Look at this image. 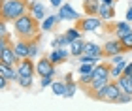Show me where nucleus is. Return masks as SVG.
Returning <instances> with one entry per match:
<instances>
[{"label": "nucleus", "instance_id": "1", "mask_svg": "<svg viewBox=\"0 0 132 111\" xmlns=\"http://www.w3.org/2000/svg\"><path fill=\"white\" fill-rule=\"evenodd\" d=\"M40 30H42L40 21L34 19L28 11L25 15H21L19 19L13 21V32H15V36L21 38V40H34V38H38Z\"/></svg>", "mask_w": 132, "mask_h": 111}, {"label": "nucleus", "instance_id": "2", "mask_svg": "<svg viewBox=\"0 0 132 111\" xmlns=\"http://www.w3.org/2000/svg\"><path fill=\"white\" fill-rule=\"evenodd\" d=\"M28 0H0V19L15 21L28 11Z\"/></svg>", "mask_w": 132, "mask_h": 111}, {"label": "nucleus", "instance_id": "3", "mask_svg": "<svg viewBox=\"0 0 132 111\" xmlns=\"http://www.w3.org/2000/svg\"><path fill=\"white\" fill-rule=\"evenodd\" d=\"M76 26L83 32H94L102 26V19L98 15H87V17H83V19H77Z\"/></svg>", "mask_w": 132, "mask_h": 111}, {"label": "nucleus", "instance_id": "4", "mask_svg": "<svg viewBox=\"0 0 132 111\" xmlns=\"http://www.w3.org/2000/svg\"><path fill=\"white\" fill-rule=\"evenodd\" d=\"M19 60H21V58H19V55L15 53L13 43L0 45V62H6V64H10V66H17Z\"/></svg>", "mask_w": 132, "mask_h": 111}, {"label": "nucleus", "instance_id": "5", "mask_svg": "<svg viewBox=\"0 0 132 111\" xmlns=\"http://www.w3.org/2000/svg\"><path fill=\"white\" fill-rule=\"evenodd\" d=\"M102 53H104L106 58H111V57H115V55H123V53H127L123 47V43H121V40L115 38V40H108V42L102 45Z\"/></svg>", "mask_w": 132, "mask_h": 111}, {"label": "nucleus", "instance_id": "6", "mask_svg": "<svg viewBox=\"0 0 132 111\" xmlns=\"http://www.w3.org/2000/svg\"><path fill=\"white\" fill-rule=\"evenodd\" d=\"M36 73H38L40 77H45V75H55V73H57L55 64L51 62L49 57H44V58H40V60L36 62Z\"/></svg>", "mask_w": 132, "mask_h": 111}, {"label": "nucleus", "instance_id": "7", "mask_svg": "<svg viewBox=\"0 0 132 111\" xmlns=\"http://www.w3.org/2000/svg\"><path fill=\"white\" fill-rule=\"evenodd\" d=\"M121 92H123V90H121V87H119L117 79H111L110 83L106 85V96H104V102H111V104H115Z\"/></svg>", "mask_w": 132, "mask_h": 111}, {"label": "nucleus", "instance_id": "8", "mask_svg": "<svg viewBox=\"0 0 132 111\" xmlns=\"http://www.w3.org/2000/svg\"><path fill=\"white\" fill-rule=\"evenodd\" d=\"M28 13H30L34 19H38L40 23L47 17V11H45V8H44V4L40 2V0H32L30 4H28Z\"/></svg>", "mask_w": 132, "mask_h": 111}, {"label": "nucleus", "instance_id": "9", "mask_svg": "<svg viewBox=\"0 0 132 111\" xmlns=\"http://www.w3.org/2000/svg\"><path fill=\"white\" fill-rule=\"evenodd\" d=\"M59 23L61 21H77L79 19V15L76 13V10L72 8L70 4H62L61 8H59Z\"/></svg>", "mask_w": 132, "mask_h": 111}, {"label": "nucleus", "instance_id": "10", "mask_svg": "<svg viewBox=\"0 0 132 111\" xmlns=\"http://www.w3.org/2000/svg\"><path fill=\"white\" fill-rule=\"evenodd\" d=\"M17 70H19V75H34L36 73V64L32 62L30 57H27V58H21L19 60Z\"/></svg>", "mask_w": 132, "mask_h": 111}, {"label": "nucleus", "instance_id": "11", "mask_svg": "<svg viewBox=\"0 0 132 111\" xmlns=\"http://www.w3.org/2000/svg\"><path fill=\"white\" fill-rule=\"evenodd\" d=\"M0 75L8 77L11 83H13V81L19 79V70H17V66H10V64H6V62H0Z\"/></svg>", "mask_w": 132, "mask_h": 111}, {"label": "nucleus", "instance_id": "12", "mask_svg": "<svg viewBox=\"0 0 132 111\" xmlns=\"http://www.w3.org/2000/svg\"><path fill=\"white\" fill-rule=\"evenodd\" d=\"M70 55H72V53H70V51H66L64 47H57V49H53V53L49 55V58H51V62L57 66V64H62V62H66Z\"/></svg>", "mask_w": 132, "mask_h": 111}, {"label": "nucleus", "instance_id": "13", "mask_svg": "<svg viewBox=\"0 0 132 111\" xmlns=\"http://www.w3.org/2000/svg\"><path fill=\"white\" fill-rule=\"evenodd\" d=\"M28 47H30V43H28V40H17V42L13 43V49L15 53L19 55V58H27L28 57Z\"/></svg>", "mask_w": 132, "mask_h": 111}, {"label": "nucleus", "instance_id": "14", "mask_svg": "<svg viewBox=\"0 0 132 111\" xmlns=\"http://www.w3.org/2000/svg\"><path fill=\"white\" fill-rule=\"evenodd\" d=\"M85 40L83 38H77V40H74V42L70 43V53H72V57L74 58H77L79 55H83V51H85Z\"/></svg>", "mask_w": 132, "mask_h": 111}, {"label": "nucleus", "instance_id": "15", "mask_svg": "<svg viewBox=\"0 0 132 111\" xmlns=\"http://www.w3.org/2000/svg\"><path fill=\"white\" fill-rule=\"evenodd\" d=\"M83 10L87 15H98L100 0H83Z\"/></svg>", "mask_w": 132, "mask_h": 111}, {"label": "nucleus", "instance_id": "16", "mask_svg": "<svg viewBox=\"0 0 132 111\" xmlns=\"http://www.w3.org/2000/svg\"><path fill=\"white\" fill-rule=\"evenodd\" d=\"M113 15H115V10L113 6H106V4H100V10H98V17L102 21H111Z\"/></svg>", "mask_w": 132, "mask_h": 111}, {"label": "nucleus", "instance_id": "17", "mask_svg": "<svg viewBox=\"0 0 132 111\" xmlns=\"http://www.w3.org/2000/svg\"><path fill=\"white\" fill-rule=\"evenodd\" d=\"M113 32H115V38H123V36H127V34L132 32V28L128 25V21H123V23H117L113 26Z\"/></svg>", "mask_w": 132, "mask_h": 111}, {"label": "nucleus", "instance_id": "18", "mask_svg": "<svg viewBox=\"0 0 132 111\" xmlns=\"http://www.w3.org/2000/svg\"><path fill=\"white\" fill-rule=\"evenodd\" d=\"M55 25H59V17L57 15H47L44 21H42V30H45V32H49L55 28Z\"/></svg>", "mask_w": 132, "mask_h": 111}, {"label": "nucleus", "instance_id": "19", "mask_svg": "<svg viewBox=\"0 0 132 111\" xmlns=\"http://www.w3.org/2000/svg\"><path fill=\"white\" fill-rule=\"evenodd\" d=\"M117 83H119V87H121V90L123 92H128V94H132V79L128 77V75H121V77L117 79Z\"/></svg>", "mask_w": 132, "mask_h": 111}, {"label": "nucleus", "instance_id": "20", "mask_svg": "<svg viewBox=\"0 0 132 111\" xmlns=\"http://www.w3.org/2000/svg\"><path fill=\"white\" fill-rule=\"evenodd\" d=\"M66 87H68V83H66V81H53V85H51L53 94L64 96V94H66Z\"/></svg>", "mask_w": 132, "mask_h": 111}, {"label": "nucleus", "instance_id": "21", "mask_svg": "<svg viewBox=\"0 0 132 111\" xmlns=\"http://www.w3.org/2000/svg\"><path fill=\"white\" fill-rule=\"evenodd\" d=\"M83 53H89V55H104V53H102V45L94 43V42H87Z\"/></svg>", "mask_w": 132, "mask_h": 111}, {"label": "nucleus", "instance_id": "22", "mask_svg": "<svg viewBox=\"0 0 132 111\" xmlns=\"http://www.w3.org/2000/svg\"><path fill=\"white\" fill-rule=\"evenodd\" d=\"M70 43H72V42L68 40V36H66V34H61V36H57V38L51 42L53 49H57V47H66V45H70Z\"/></svg>", "mask_w": 132, "mask_h": 111}, {"label": "nucleus", "instance_id": "23", "mask_svg": "<svg viewBox=\"0 0 132 111\" xmlns=\"http://www.w3.org/2000/svg\"><path fill=\"white\" fill-rule=\"evenodd\" d=\"M28 43H30V47H28V57H30V58L38 57V51H40V36L34 38V40H28Z\"/></svg>", "mask_w": 132, "mask_h": 111}, {"label": "nucleus", "instance_id": "24", "mask_svg": "<svg viewBox=\"0 0 132 111\" xmlns=\"http://www.w3.org/2000/svg\"><path fill=\"white\" fill-rule=\"evenodd\" d=\"M94 79V72H89V73H79V79H77V83H79V87H85L91 83V81Z\"/></svg>", "mask_w": 132, "mask_h": 111}, {"label": "nucleus", "instance_id": "25", "mask_svg": "<svg viewBox=\"0 0 132 111\" xmlns=\"http://www.w3.org/2000/svg\"><path fill=\"white\" fill-rule=\"evenodd\" d=\"M17 83H19L21 89H30L32 87V75H19Z\"/></svg>", "mask_w": 132, "mask_h": 111}, {"label": "nucleus", "instance_id": "26", "mask_svg": "<svg viewBox=\"0 0 132 111\" xmlns=\"http://www.w3.org/2000/svg\"><path fill=\"white\" fill-rule=\"evenodd\" d=\"M66 34V36H68V40H70V42H74V40H77V38H81V30H79V28H68V30H66L64 32Z\"/></svg>", "mask_w": 132, "mask_h": 111}, {"label": "nucleus", "instance_id": "27", "mask_svg": "<svg viewBox=\"0 0 132 111\" xmlns=\"http://www.w3.org/2000/svg\"><path fill=\"white\" fill-rule=\"evenodd\" d=\"M119 40H121L125 51H132V32L127 34V36H123V38H119Z\"/></svg>", "mask_w": 132, "mask_h": 111}, {"label": "nucleus", "instance_id": "28", "mask_svg": "<svg viewBox=\"0 0 132 111\" xmlns=\"http://www.w3.org/2000/svg\"><path fill=\"white\" fill-rule=\"evenodd\" d=\"M94 64L93 62H85V64H81L79 66V73H89V72H94Z\"/></svg>", "mask_w": 132, "mask_h": 111}, {"label": "nucleus", "instance_id": "29", "mask_svg": "<svg viewBox=\"0 0 132 111\" xmlns=\"http://www.w3.org/2000/svg\"><path fill=\"white\" fill-rule=\"evenodd\" d=\"M77 85H79V83H68V87H66V94H64V98H72V96H74V94H76Z\"/></svg>", "mask_w": 132, "mask_h": 111}, {"label": "nucleus", "instance_id": "30", "mask_svg": "<svg viewBox=\"0 0 132 111\" xmlns=\"http://www.w3.org/2000/svg\"><path fill=\"white\" fill-rule=\"evenodd\" d=\"M128 102H132V94H128V92H121L115 104H128Z\"/></svg>", "mask_w": 132, "mask_h": 111}, {"label": "nucleus", "instance_id": "31", "mask_svg": "<svg viewBox=\"0 0 132 111\" xmlns=\"http://www.w3.org/2000/svg\"><path fill=\"white\" fill-rule=\"evenodd\" d=\"M10 83H11V81H10L8 77H4V75H0V89H2V90H8Z\"/></svg>", "mask_w": 132, "mask_h": 111}, {"label": "nucleus", "instance_id": "32", "mask_svg": "<svg viewBox=\"0 0 132 111\" xmlns=\"http://www.w3.org/2000/svg\"><path fill=\"white\" fill-rule=\"evenodd\" d=\"M53 85V75H45V77H42V89L44 87H51Z\"/></svg>", "mask_w": 132, "mask_h": 111}, {"label": "nucleus", "instance_id": "33", "mask_svg": "<svg viewBox=\"0 0 132 111\" xmlns=\"http://www.w3.org/2000/svg\"><path fill=\"white\" fill-rule=\"evenodd\" d=\"M125 75H132V62L130 64H127V68H125V72H123Z\"/></svg>", "mask_w": 132, "mask_h": 111}, {"label": "nucleus", "instance_id": "34", "mask_svg": "<svg viewBox=\"0 0 132 111\" xmlns=\"http://www.w3.org/2000/svg\"><path fill=\"white\" fill-rule=\"evenodd\" d=\"M64 81H66V83H74V75H72V73H66V75H64Z\"/></svg>", "mask_w": 132, "mask_h": 111}, {"label": "nucleus", "instance_id": "35", "mask_svg": "<svg viewBox=\"0 0 132 111\" xmlns=\"http://www.w3.org/2000/svg\"><path fill=\"white\" fill-rule=\"evenodd\" d=\"M51 2V6H55V8H61L62 6V0H49Z\"/></svg>", "mask_w": 132, "mask_h": 111}, {"label": "nucleus", "instance_id": "36", "mask_svg": "<svg viewBox=\"0 0 132 111\" xmlns=\"http://www.w3.org/2000/svg\"><path fill=\"white\" fill-rule=\"evenodd\" d=\"M100 4H106V6H113L115 0H100Z\"/></svg>", "mask_w": 132, "mask_h": 111}, {"label": "nucleus", "instance_id": "37", "mask_svg": "<svg viewBox=\"0 0 132 111\" xmlns=\"http://www.w3.org/2000/svg\"><path fill=\"white\" fill-rule=\"evenodd\" d=\"M127 21H132V6L128 8V11H127Z\"/></svg>", "mask_w": 132, "mask_h": 111}, {"label": "nucleus", "instance_id": "38", "mask_svg": "<svg viewBox=\"0 0 132 111\" xmlns=\"http://www.w3.org/2000/svg\"><path fill=\"white\" fill-rule=\"evenodd\" d=\"M128 77H130V79H132V75H128Z\"/></svg>", "mask_w": 132, "mask_h": 111}]
</instances>
